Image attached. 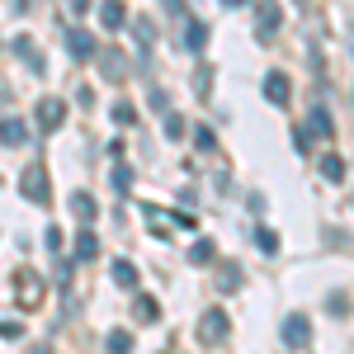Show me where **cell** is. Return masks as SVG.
Listing matches in <instances>:
<instances>
[{
	"label": "cell",
	"mask_w": 354,
	"mask_h": 354,
	"mask_svg": "<svg viewBox=\"0 0 354 354\" xmlns=\"http://www.w3.org/2000/svg\"><path fill=\"white\" fill-rule=\"evenodd\" d=\"M19 194H24L33 208H48V203H53V185H48L43 161H28L24 165V175H19Z\"/></svg>",
	"instance_id": "cell-1"
},
{
	"label": "cell",
	"mask_w": 354,
	"mask_h": 354,
	"mask_svg": "<svg viewBox=\"0 0 354 354\" xmlns=\"http://www.w3.org/2000/svg\"><path fill=\"white\" fill-rule=\"evenodd\" d=\"M279 335H283V345H288V350H312V322H307L302 312H293V317H283V326H279Z\"/></svg>",
	"instance_id": "cell-2"
},
{
	"label": "cell",
	"mask_w": 354,
	"mask_h": 354,
	"mask_svg": "<svg viewBox=\"0 0 354 354\" xmlns=\"http://www.w3.org/2000/svg\"><path fill=\"white\" fill-rule=\"evenodd\" d=\"M227 335H232L227 312H203V317H198V345H222Z\"/></svg>",
	"instance_id": "cell-3"
},
{
	"label": "cell",
	"mask_w": 354,
	"mask_h": 354,
	"mask_svg": "<svg viewBox=\"0 0 354 354\" xmlns=\"http://www.w3.org/2000/svg\"><path fill=\"white\" fill-rule=\"evenodd\" d=\"M279 24H283L279 5H274V0H260V5H255V33H260V38H274Z\"/></svg>",
	"instance_id": "cell-4"
},
{
	"label": "cell",
	"mask_w": 354,
	"mask_h": 354,
	"mask_svg": "<svg viewBox=\"0 0 354 354\" xmlns=\"http://www.w3.org/2000/svg\"><path fill=\"white\" fill-rule=\"evenodd\" d=\"M33 118H38V128H43V133H57V128L66 123V104H62V100H43Z\"/></svg>",
	"instance_id": "cell-5"
},
{
	"label": "cell",
	"mask_w": 354,
	"mask_h": 354,
	"mask_svg": "<svg viewBox=\"0 0 354 354\" xmlns=\"http://www.w3.org/2000/svg\"><path fill=\"white\" fill-rule=\"evenodd\" d=\"M66 48H71V57H76V62H90L100 43H95V33H85V28H71V33H66Z\"/></svg>",
	"instance_id": "cell-6"
},
{
	"label": "cell",
	"mask_w": 354,
	"mask_h": 354,
	"mask_svg": "<svg viewBox=\"0 0 354 354\" xmlns=\"http://www.w3.org/2000/svg\"><path fill=\"white\" fill-rule=\"evenodd\" d=\"M288 95H293V90H288V76H283V71H270V76H265V100H270V104H288Z\"/></svg>",
	"instance_id": "cell-7"
},
{
	"label": "cell",
	"mask_w": 354,
	"mask_h": 354,
	"mask_svg": "<svg viewBox=\"0 0 354 354\" xmlns=\"http://www.w3.org/2000/svg\"><path fill=\"white\" fill-rule=\"evenodd\" d=\"M0 142H5V147H24L28 142L24 118H0Z\"/></svg>",
	"instance_id": "cell-8"
},
{
	"label": "cell",
	"mask_w": 354,
	"mask_h": 354,
	"mask_svg": "<svg viewBox=\"0 0 354 354\" xmlns=\"http://www.w3.org/2000/svg\"><path fill=\"white\" fill-rule=\"evenodd\" d=\"M185 48H189V53H203V48H208V24L185 19Z\"/></svg>",
	"instance_id": "cell-9"
},
{
	"label": "cell",
	"mask_w": 354,
	"mask_h": 354,
	"mask_svg": "<svg viewBox=\"0 0 354 354\" xmlns=\"http://www.w3.org/2000/svg\"><path fill=\"white\" fill-rule=\"evenodd\" d=\"M100 19H104V28H123V24H128L123 0H104V5H100Z\"/></svg>",
	"instance_id": "cell-10"
},
{
	"label": "cell",
	"mask_w": 354,
	"mask_h": 354,
	"mask_svg": "<svg viewBox=\"0 0 354 354\" xmlns=\"http://www.w3.org/2000/svg\"><path fill=\"white\" fill-rule=\"evenodd\" d=\"M100 71L109 76V81H123V71H128V62L113 53V48H104V57H100Z\"/></svg>",
	"instance_id": "cell-11"
},
{
	"label": "cell",
	"mask_w": 354,
	"mask_h": 354,
	"mask_svg": "<svg viewBox=\"0 0 354 354\" xmlns=\"http://www.w3.org/2000/svg\"><path fill=\"white\" fill-rule=\"evenodd\" d=\"M71 213H76V218L81 222H95V213H100V203H95V198H90V194H71Z\"/></svg>",
	"instance_id": "cell-12"
},
{
	"label": "cell",
	"mask_w": 354,
	"mask_h": 354,
	"mask_svg": "<svg viewBox=\"0 0 354 354\" xmlns=\"http://www.w3.org/2000/svg\"><path fill=\"white\" fill-rule=\"evenodd\" d=\"M100 255V236L85 227V232H76V260H95Z\"/></svg>",
	"instance_id": "cell-13"
},
{
	"label": "cell",
	"mask_w": 354,
	"mask_h": 354,
	"mask_svg": "<svg viewBox=\"0 0 354 354\" xmlns=\"http://www.w3.org/2000/svg\"><path fill=\"white\" fill-rule=\"evenodd\" d=\"M330 128H335V123H330V113L322 109V104L307 113V133H312V137H330Z\"/></svg>",
	"instance_id": "cell-14"
},
{
	"label": "cell",
	"mask_w": 354,
	"mask_h": 354,
	"mask_svg": "<svg viewBox=\"0 0 354 354\" xmlns=\"http://www.w3.org/2000/svg\"><path fill=\"white\" fill-rule=\"evenodd\" d=\"M133 317L142 322V326H151V322L161 317V307H156V298H147V293H142V298L133 302Z\"/></svg>",
	"instance_id": "cell-15"
},
{
	"label": "cell",
	"mask_w": 354,
	"mask_h": 354,
	"mask_svg": "<svg viewBox=\"0 0 354 354\" xmlns=\"http://www.w3.org/2000/svg\"><path fill=\"white\" fill-rule=\"evenodd\" d=\"M113 283H118V288H133L137 283V270H133V260H113Z\"/></svg>",
	"instance_id": "cell-16"
},
{
	"label": "cell",
	"mask_w": 354,
	"mask_h": 354,
	"mask_svg": "<svg viewBox=\"0 0 354 354\" xmlns=\"http://www.w3.org/2000/svg\"><path fill=\"white\" fill-rule=\"evenodd\" d=\"M15 53L24 57L33 71H43V57H38V48H33V38H28V33H24V38H15Z\"/></svg>",
	"instance_id": "cell-17"
},
{
	"label": "cell",
	"mask_w": 354,
	"mask_h": 354,
	"mask_svg": "<svg viewBox=\"0 0 354 354\" xmlns=\"http://www.w3.org/2000/svg\"><path fill=\"white\" fill-rule=\"evenodd\" d=\"M189 265H213V241H208V236H198V241L189 245Z\"/></svg>",
	"instance_id": "cell-18"
},
{
	"label": "cell",
	"mask_w": 354,
	"mask_h": 354,
	"mask_svg": "<svg viewBox=\"0 0 354 354\" xmlns=\"http://www.w3.org/2000/svg\"><path fill=\"white\" fill-rule=\"evenodd\" d=\"M322 175H326L330 185H340V180H345V161H340L335 151H330V156H322Z\"/></svg>",
	"instance_id": "cell-19"
},
{
	"label": "cell",
	"mask_w": 354,
	"mask_h": 354,
	"mask_svg": "<svg viewBox=\"0 0 354 354\" xmlns=\"http://www.w3.org/2000/svg\"><path fill=\"white\" fill-rule=\"evenodd\" d=\"M38 298H43V279L24 274V279H19V302H38Z\"/></svg>",
	"instance_id": "cell-20"
},
{
	"label": "cell",
	"mask_w": 354,
	"mask_h": 354,
	"mask_svg": "<svg viewBox=\"0 0 354 354\" xmlns=\"http://www.w3.org/2000/svg\"><path fill=\"white\" fill-rule=\"evenodd\" d=\"M133 38L142 48H151V43H156V24H151V19H133Z\"/></svg>",
	"instance_id": "cell-21"
},
{
	"label": "cell",
	"mask_w": 354,
	"mask_h": 354,
	"mask_svg": "<svg viewBox=\"0 0 354 354\" xmlns=\"http://www.w3.org/2000/svg\"><path fill=\"white\" fill-rule=\"evenodd\" d=\"M236 288H241V265L227 260V265H222V293H236Z\"/></svg>",
	"instance_id": "cell-22"
},
{
	"label": "cell",
	"mask_w": 354,
	"mask_h": 354,
	"mask_svg": "<svg viewBox=\"0 0 354 354\" xmlns=\"http://www.w3.org/2000/svg\"><path fill=\"white\" fill-rule=\"evenodd\" d=\"M104 345H109L113 354H128V350H133V335H128V330H109V335H104Z\"/></svg>",
	"instance_id": "cell-23"
},
{
	"label": "cell",
	"mask_w": 354,
	"mask_h": 354,
	"mask_svg": "<svg viewBox=\"0 0 354 354\" xmlns=\"http://www.w3.org/2000/svg\"><path fill=\"white\" fill-rule=\"evenodd\" d=\"M255 245H260L265 255H274V250H279V232H274V227H260V232H255Z\"/></svg>",
	"instance_id": "cell-24"
},
{
	"label": "cell",
	"mask_w": 354,
	"mask_h": 354,
	"mask_svg": "<svg viewBox=\"0 0 354 354\" xmlns=\"http://www.w3.org/2000/svg\"><path fill=\"white\" fill-rule=\"evenodd\" d=\"M194 90H198V95L213 90V66H198V71H194Z\"/></svg>",
	"instance_id": "cell-25"
},
{
	"label": "cell",
	"mask_w": 354,
	"mask_h": 354,
	"mask_svg": "<svg viewBox=\"0 0 354 354\" xmlns=\"http://www.w3.org/2000/svg\"><path fill=\"white\" fill-rule=\"evenodd\" d=\"M165 137H170V142L185 137V118H180V113H165Z\"/></svg>",
	"instance_id": "cell-26"
},
{
	"label": "cell",
	"mask_w": 354,
	"mask_h": 354,
	"mask_svg": "<svg viewBox=\"0 0 354 354\" xmlns=\"http://www.w3.org/2000/svg\"><path fill=\"white\" fill-rule=\"evenodd\" d=\"M113 123L133 128V123H137V109H133V104H113Z\"/></svg>",
	"instance_id": "cell-27"
},
{
	"label": "cell",
	"mask_w": 354,
	"mask_h": 354,
	"mask_svg": "<svg viewBox=\"0 0 354 354\" xmlns=\"http://www.w3.org/2000/svg\"><path fill=\"white\" fill-rule=\"evenodd\" d=\"M326 307H330V317H350V312H345V307H350V298H345V293H335Z\"/></svg>",
	"instance_id": "cell-28"
},
{
	"label": "cell",
	"mask_w": 354,
	"mask_h": 354,
	"mask_svg": "<svg viewBox=\"0 0 354 354\" xmlns=\"http://www.w3.org/2000/svg\"><path fill=\"white\" fill-rule=\"evenodd\" d=\"M113 185L128 189V185H133V170H128V165H113Z\"/></svg>",
	"instance_id": "cell-29"
},
{
	"label": "cell",
	"mask_w": 354,
	"mask_h": 354,
	"mask_svg": "<svg viewBox=\"0 0 354 354\" xmlns=\"http://www.w3.org/2000/svg\"><path fill=\"white\" fill-rule=\"evenodd\" d=\"M165 10H170V15H175V19H189V15H185V10H189V5H185V0H165Z\"/></svg>",
	"instance_id": "cell-30"
},
{
	"label": "cell",
	"mask_w": 354,
	"mask_h": 354,
	"mask_svg": "<svg viewBox=\"0 0 354 354\" xmlns=\"http://www.w3.org/2000/svg\"><path fill=\"white\" fill-rule=\"evenodd\" d=\"M43 236H48V250H62V227H48Z\"/></svg>",
	"instance_id": "cell-31"
},
{
	"label": "cell",
	"mask_w": 354,
	"mask_h": 354,
	"mask_svg": "<svg viewBox=\"0 0 354 354\" xmlns=\"http://www.w3.org/2000/svg\"><path fill=\"white\" fill-rule=\"evenodd\" d=\"M213 142H218V137H213V128H198V147H203V151H213Z\"/></svg>",
	"instance_id": "cell-32"
},
{
	"label": "cell",
	"mask_w": 354,
	"mask_h": 354,
	"mask_svg": "<svg viewBox=\"0 0 354 354\" xmlns=\"http://www.w3.org/2000/svg\"><path fill=\"white\" fill-rule=\"evenodd\" d=\"M222 5H232V10H236V5H245V0H222Z\"/></svg>",
	"instance_id": "cell-33"
},
{
	"label": "cell",
	"mask_w": 354,
	"mask_h": 354,
	"mask_svg": "<svg viewBox=\"0 0 354 354\" xmlns=\"http://www.w3.org/2000/svg\"><path fill=\"white\" fill-rule=\"evenodd\" d=\"M350 53H354V28H350Z\"/></svg>",
	"instance_id": "cell-34"
}]
</instances>
